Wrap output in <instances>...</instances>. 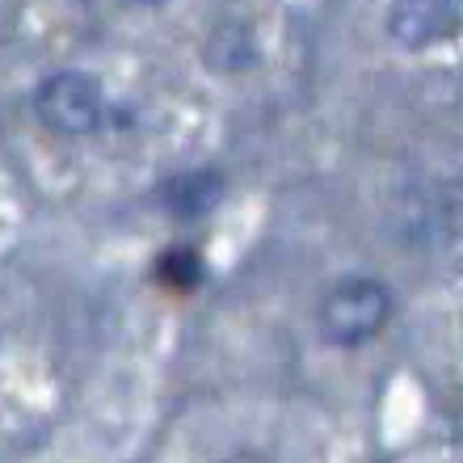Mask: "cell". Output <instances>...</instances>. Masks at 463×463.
<instances>
[{"label": "cell", "instance_id": "cell-1", "mask_svg": "<svg viewBox=\"0 0 463 463\" xmlns=\"http://www.w3.org/2000/svg\"><path fill=\"white\" fill-rule=\"evenodd\" d=\"M388 320H392L388 282L366 279V274L333 282L329 291H325V299H320V312H317V325H320V333H325V342L342 345V350H354V345L379 337Z\"/></svg>", "mask_w": 463, "mask_h": 463}, {"label": "cell", "instance_id": "cell-2", "mask_svg": "<svg viewBox=\"0 0 463 463\" xmlns=\"http://www.w3.org/2000/svg\"><path fill=\"white\" fill-rule=\"evenodd\" d=\"M34 114L51 135L60 139H85L106 118V93H101L98 76L68 68V72H51L34 89Z\"/></svg>", "mask_w": 463, "mask_h": 463}, {"label": "cell", "instance_id": "cell-3", "mask_svg": "<svg viewBox=\"0 0 463 463\" xmlns=\"http://www.w3.org/2000/svg\"><path fill=\"white\" fill-rule=\"evenodd\" d=\"M459 0H392L388 9V34L409 51L447 43V38L459 34Z\"/></svg>", "mask_w": 463, "mask_h": 463}, {"label": "cell", "instance_id": "cell-4", "mask_svg": "<svg viewBox=\"0 0 463 463\" xmlns=\"http://www.w3.org/2000/svg\"><path fill=\"white\" fill-rule=\"evenodd\" d=\"M220 198H223V177L215 169L177 173L165 185V211L177 215V220H203L207 211L220 207Z\"/></svg>", "mask_w": 463, "mask_h": 463}, {"label": "cell", "instance_id": "cell-5", "mask_svg": "<svg viewBox=\"0 0 463 463\" xmlns=\"http://www.w3.org/2000/svg\"><path fill=\"white\" fill-rule=\"evenodd\" d=\"M207 63L215 72H249L257 63V38L249 22H220L211 30L207 47H203Z\"/></svg>", "mask_w": 463, "mask_h": 463}, {"label": "cell", "instance_id": "cell-6", "mask_svg": "<svg viewBox=\"0 0 463 463\" xmlns=\"http://www.w3.org/2000/svg\"><path fill=\"white\" fill-rule=\"evenodd\" d=\"M160 279L177 287V291H185V287H194L203 279V266H198V257L190 249H173V253L160 257Z\"/></svg>", "mask_w": 463, "mask_h": 463}, {"label": "cell", "instance_id": "cell-7", "mask_svg": "<svg viewBox=\"0 0 463 463\" xmlns=\"http://www.w3.org/2000/svg\"><path fill=\"white\" fill-rule=\"evenodd\" d=\"M127 5H135V9H160V5H169V0H127Z\"/></svg>", "mask_w": 463, "mask_h": 463}]
</instances>
